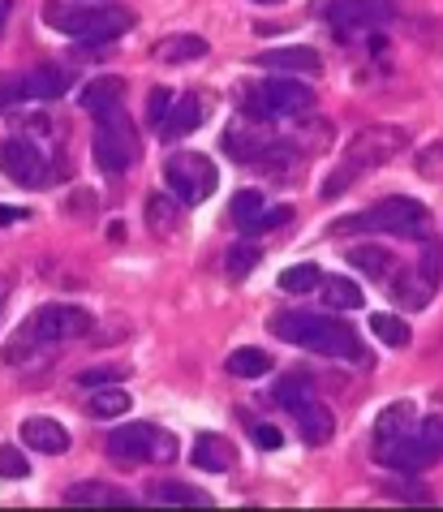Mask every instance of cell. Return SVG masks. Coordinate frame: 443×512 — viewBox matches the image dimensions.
<instances>
[{
  "mask_svg": "<svg viewBox=\"0 0 443 512\" xmlns=\"http://www.w3.org/2000/svg\"><path fill=\"white\" fill-rule=\"evenodd\" d=\"M259 211H263V194L259 190H241L233 198V220L241 224V229H250V224L259 220Z\"/></svg>",
  "mask_w": 443,
  "mask_h": 512,
  "instance_id": "obj_33",
  "label": "cell"
},
{
  "mask_svg": "<svg viewBox=\"0 0 443 512\" xmlns=\"http://www.w3.org/2000/svg\"><path fill=\"white\" fill-rule=\"evenodd\" d=\"M31 211L26 207H0V224H13V220H26Z\"/></svg>",
  "mask_w": 443,
  "mask_h": 512,
  "instance_id": "obj_42",
  "label": "cell"
},
{
  "mask_svg": "<svg viewBox=\"0 0 443 512\" xmlns=\"http://www.w3.org/2000/svg\"><path fill=\"white\" fill-rule=\"evenodd\" d=\"M26 474H31V461H26V452L0 444V478H26Z\"/></svg>",
  "mask_w": 443,
  "mask_h": 512,
  "instance_id": "obj_34",
  "label": "cell"
},
{
  "mask_svg": "<svg viewBox=\"0 0 443 512\" xmlns=\"http://www.w3.org/2000/svg\"><path fill=\"white\" fill-rule=\"evenodd\" d=\"M22 87H26V99H61L69 91V74L56 65H39L31 74H22Z\"/></svg>",
  "mask_w": 443,
  "mask_h": 512,
  "instance_id": "obj_20",
  "label": "cell"
},
{
  "mask_svg": "<svg viewBox=\"0 0 443 512\" xmlns=\"http://www.w3.org/2000/svg\"><path fill=\"white\" fill-rule=\"evenodd\" d=\"M91 5H117V0H91Z\"/></svg>",
  "mask_w": 443,
  "mask_h": 512,
  "instance_id": "obj_44",
  "label": "cell"
},
{
  "mask_svg": "<svg viewBox=\"0 0 443 512\" xmlns=\"http://www.w3.org/2000/svg\"><path fill=\"white\" fill-rule=\"evenodd\" d=\"M44 22L52 31H61L78 44H108L130 31V13L117 5H78V0H48L44 5Z\"/></svg>",
  "mask_w": 443,
  "mask_h": 512,
  "instance_id": "obj_2",
  "label": "cell"
},
{
  "mask_svg": "<svg viewBox=\"0 0 443 512\" xmlns=\"http://www.w3.org/2000/svg\"><path fill=\"white\" fill-rule=\"evenodd\" d=\"M323 297H327V306L332 310H357L362 306V289H357L353 280H345V276H327L323 280Z\"/></svg>",
  "mask_w": 443,
  "mask_h": 512,
  "instance_id": "obj_29",
  "label": "cell"
},
{
  "mask_svg": "<svg viewBox=\"0 0 443 512\" xmlns=\"http://www.w3.org/2000/svg\"><path fill=\"white\" fill-rule=\"evenodd\" d=\"M65 504H95V508L121 504V508H130L134 495H125V491H117V487H104V482H78V487L65 491Z\"/></svg>",
  "mask_w": 443,
  "mask_h": 512,
  "instance_id": "obj_21",
  "label": "cell"
},
{
  "mask_svg": "<svg viewBox=\"0 0 443 512\" xmlns=\"http://www.w3.org/2000/svg\"><path fill=\"white\" fill-rule=\"evenodd\" d=\"M117 375H121L117 366H104V371H82L78 383H82V388H104V383H108V379H117Z\"/></svg>",
  "mask_w": 443,
  "mask_h": 512,
  "instance_id": "obj_39",
  "label": "cell"
},
{
  "mask_svg": "<svg viewBox=\"0 0 443 512\" xmlns=\"http://www.w3.org/2000/svg\"><path fill=\"white\" fill-rule=\"evenodd\" d=\"M349 263L353 267H362V272H370V276H388L392 267H396V259H392V250H383V246H353L349 250Z\"/></svg>",
  "mask_w": 443,
  "mask_h": 512,
  "instance_id": "obj_26",
  "label": "cell"
},
{
  "mask_svg": "<svg viewBox=\"0 0 443 512\" xmlns=\"http://www.w3.org/2000/svg\"><path fill=\"white\" fill-rule=\"evenodd\" d=\"M91 151H95V164L104 168V173L121 177L125 168L134 164V155H138V138L130 130V121H125L121 112H108L104 125L95 130V147Z\"/></svg>",
  "mask_w": 443,
  "mask_h": 512,
  "instance_id": "obj_9",
  "label": "cell"
},
{
  "mask_svg": "<svg viewBox=\"0 0 443 512\" xmlns=\"http://www.w3.org/2000/svg\"><path fill=\"white\" fill-rule=\"evenodd\" d=\"M323 284V272L314 263H293V267H284L280 272V289L284 293H310V289H319Z\"/></svg>",
  "mask_w": 443,
  "mask_h": 512,
  "instance_id": "obj_30",
  "label": "cell"
},
{
  "mask_svg": "<svg viewBox=\"0 0 443 512\" xmlns=\"http://www.w3.org/2000/svg\"><path fill=\"white\" fill-rule=\"evenodd\" d=\"M121 414H130V396L121 388H104L91 396V418H121Z\"/></svg>",
  "mask_w": 443,
  "mask_h": 512,
  "instance_id": "obj_31",
  "label": "cell"
},
{
  "mask_svg": "<svg viewBox=\"0 0 443 512\" xmlns=\"http://www.w3.org/2000/svg\"><path fill=\"white\" fill-rule=\"evenodd\" d=\"M431 224V211H426L418 198H405V194H392L375 203L362 216H349V220H336L332 233H392V237H413V233H426Z\"/></svg>",
  "mask_w": 443,
  "mask_h": 512,
  "instance_id": "obj_3",
  "label": "cell"
},
{
  "mask_svg": "<svg viewBox=\"0 0 443 512\" xmlns=\"http://www.w3.org/2000/svg\"><path fill=\"white\" fill-rule=\"evenodd\" d=\"M224 151L233 155V160H259V155L267 151V138L241 130V125H233V130L224 134Z\"/></svg>",
  "mask_w": 443,
  "mask_h": 512,
  "instance_id": "obj_28",
  "label": "cell"
},
{
  "mask_svg": "<svg viewBox=\"0 0 443 512\" xmlns=\"http://www.w3.org/2000/svg\"><path fill=\"white\" fill-rule=\"evenodd\" d=\"M392 297L400 310H422L435 297V280H426L422 272H405V280L392 284Z\"/></svg>",
  "mask_w": 443,
  "mask_h": 512,
  "instance_id": "obj_22",
  "label": "cell"
},
{
  "mask_svg": "<svg viewBox=\"0 0 443 512\" xmlns=\"http://www.w3.org/2000/svg\"><path fill=\"white\" fill-rule=\"evenodd\" d=\"M254 65L263 69H284V74H319L323 61L314 48H271V52H259Z\"/></svg>",
  "mask_w": 443,
  "mask_h": 512,
  "instance_id": "obj_14",
  "label": "cell"
},
{
  "mask_svg": "<svg viewBox=\"0 0 443 512\" xmlns=\"http://www.w3.org/2000/svg\"><path fill=\"white\" fill-rule=\"evenodd\" d=\"M254 439H259V448H267V452H276L284 444V435L276 431V426H254Z\"/></svg>",
  "mask_w": 443,
  "mask_h": 512,
  "instance_id": "obj_41",
  "label": "cell"
},
{
  "mask_svg": "<svg viewBox=\"0 0 443 512\" xmlns=\"http://www.w3.org/2000/svg\"><path fill=\"white\" fill-rule=\"evenodd\" d=\"M0 168L9 173V181L18 186H48V160L31 138H5L0 142Z\"/></svg>",
  "mask_w": 443,
  "mask_h": 512,
  "instance_id": "obj_12",
  "label": "cell"
},
{
  "mask_svg": "<svg viewBox=\"0 0 443 512\" xmlns=\"http://www.w3.org/2000/svg\"><path fill=\"white\" fill-rule=\"evenodd\" d=\"M22 444L35 448V452H48V457H61V452L69 448V431L52 418H26L22 422Z\"/></svg>",
  "mask_w": 443,
  "mask_h": 512,
  "instance_id": "obj_13",
  "label": "cell"
},
{
  "mask_svg": "<svg viewBox=\"0 0 443 512\" xmlns=\"http://www.w3.org/2000/svg\"><path fill=\"white\" fill-rule=\"evenodd\" d=\"M370 332H375L379 345L388 349H405L409 345V323L400 315H370Z\"/></svg>",
  "mask_w": 443,
  "mask_h": 512,
  "instance_id": "obj_27",
  "label": "cell"
},
{
  "mask_svg": "<svg viewBox=\"0 0 443 512\" xmlns=\"http://www.w3.org/2000/svg\"><path fill=\"white\" fill-rule=\"evenodd\" d=\"M293 418H297V431H302L306 444H327V439H332V431H336L332 409H323V405H314V401L297 405Z\"/></svg>",
  "mask_w": 443,
  "mask_h": 512,
  "instance_id": "obj_17",
  "label": "cell"
},
{
  "mask_svg": "<svg viewBox=\"0 0 443 512\" xmlns=\"http://www.w3.org/2000/svg\"><path fill=\"white\" fill-rule=\"evenodd\" d=\"M228 276H250L254 272V267H259V250H254V246H233V250H228Z\"/></svg>",
  "mask_w": 443,
  "mask_h": 512,
  "instance_id": "obj_35",
  "label": "cell"
},
{
  "mask_svg": "<svg viewBox=\"0 0 443 512\" xmlns=\"http://www.w3.org/2000/svg\"><path fill=\"white\" fill-rule=\"evenodd\" d=\"M108 452L125 465L138 461H177V435L160 431L151 422H125L108 435Z\"/></svg>",
  "mask_w": 443,
  "mask_h": 512,
  "instance_id": "obj_7",
  "label": "cell"
},
{
  "mask_svg": "<svg viewBox=\"0 0 443 512\" xmlns=\"http://www.w3.org/2000/svg\"><path fill=\"white\" fill-rule=\"evenodd\" d=\"M302 401H310V379H302V375H289V379H280L276 383V405H284L293 414Z\"/></svg>",
  "mask_w": 443,
  "mask_h": 512,
  "instance_id": "obj_32",
  "label": "cell"
},
{
  "mask_svg": "<svg viewBox=\"0 0 443 512\" xmlns=\"http://www.w3.org/2000/svg\"><path fill=\"white\" fill-rule=\"evenodd\" d=\"M5 13H9V0H0V22H5Z\"/></svg>",
  "mask_w": 443,
  "mask_h": 512,
  "instance_id": "obj_43",
  "label": "cell"
},
{
  "mask_svg": "<svg viewBox=\"0 0 443 512\" xmlns=\"http://www.w3.org/2000/svg\"><path fill=\"white\" fill-rule=\"evenodd\" d=\"M375 461L388 469H426V465L443 461V418L439 414L418 418V426H413L409 435L392 439V444H379Z\"/></svg>",
  "mask_w": 443,
  "mask_h": 512,
  "instance_id": "obj_4",
  "label": "cell"
},
{
  "mask_svg": "<svg viewBox=\"0 0 443 512\" xmlns=\"http://www.w3.org/2000/svg\"><path fill=\"white\" fill-rule=\"evenodd\" d=\"M413 426H418V409H413L409 401L388 405L379 414V422H375V448L379 444H392V439H400V435H409Z\"/></svg>",
  "mask_w": 443,
  "mask_h": 512,
  "instance_id": "obj_18",
  "label": "cell"
},
{
  "mask_svg": "<svg viewBox=\"0 0 443 512\" xmlns=\"http://www.w3.org/2000/svg\"><path fill=\"white\" fill-rule=\"evenodd\" d=\"M147 216H151V224H155L160 233H173V229H177V211H173V203H168V198H160V194H155L151 203H147Z\"/></svg>",
  "mask_w": 443,
  "mask_h": 512,
  "instance_id": "obj_36",
  "label": "cell"
},
{
  "mask_svg": "<svg viewBox=\"0 0 443 512\" xmlns=\"http://www.w3.org/2000/svg\"><path fill=\"white\" fill-rule=\"evenodd\" d=\"M164 181H168V190H173L181 203H203V198L216 194L220 173H216V164H211L207 155L173 151L168 155V164H164Z\"/></svg>",
  "mask_w": 443,
  "mask_h": 512,
  "instance_id": "obj_8",
  "label": "cell"
},
{
  "mask_svg": "<svg viewBox=\"0 0 443 512\" xmlns=\"http://www.w3.org/2000/svg\"><path fill=\"white\" fill-rule=\"evenodd\" d=\"M405 147H409V134L396 130V125H383V130H362L345 147V168H349V173H357V168L388 164L392 155H400Z\"/></svg>",
  "mask_w": 443,
  "mask_h": 512,
  "instance_id": "obj_11",
  "label": "cell"
},
{
  "mask_svg": "<svg viewBox=\"0 0 443 512\" xmlns=\"http://www.w3.org/2000/svg\"><path fill=\"white\" fill-rule=\"evenodd\" d=\"M190 461H194V469H203V474H224V469H233V444H228L224 435H198Z\"/></svg>",
  "mask_w": 443,
  "mask_h": 512,
  "instance_id": "obj_15",
  "label": "cell"
},
{
  "mask_svg": "<svg viewBox=\"0 0 443 512\" xmlns=\"http://www.w3.org/2000/svg\"><path fill=\"white\" fill-rule=\"evenodd\" d=\"M125 99V82L121 78H95L87 91H82V108L95 112V117H108V112H121Z\"/></svg>",
  "mask_w": 443,
  "mask_h": 512,
  "instance_id": "obj_19",
  "label": "cell"
},
{
  "mask_svg": "<svg viewBox=\"0 0 443 512\" xmlns=\"http://www.w3.org/2000/svg\"><path fill=\"white\" fill-rule=\"evenodd\" d=\"M155 56H160V61H173V65L198 61V56H207V39L203 35H173V39H164V44L155 48Z\"/></svg>",
  "mask_w": 443,
  "mask_h": 512,
  "instance_id": "obj_24",
  "label": "cell"
},
{
  "mask_svg": "<svg viewBox=\"0 0 443 512\" xmlns=\"http://www.w3.org/2000/svg\"><path fill=\"white\" fill-rule=\"evenodd\" d=\"M203 117H207V104H203V99H198V95H181V99H173V108H168V117H164L160 130H164L168 138H181V134L198 130V125H203Z\"/></svg>",
  "mask_w": 443,
  "mask_h": 512,
  "instance_id": "obj_16",
  "label": "cell"
},
{
  "mask_svg": "<svg viewBox=\"0 0 443 512\" xmlns=\"http://www.w3.org/2000/svg\"><path fill=\"white\" fill-rule=\"evenodd\" d=\"M241 108L250 117H263V121H280V117H302L306 108H314V95L310 87L293 78H267V82H250L241 91Z\"/></svg>",
  "mask_w": 443,
  "mask_h": 512,
  "instance_id": "obj_5",
  "label": "cell"
},
{
  "mask_svg": "<svg viewBox=\"0 0 443 512\" xmlns=\"http://www.w3.org/2000/svg\"><path fill=\"white\" fill-rule=\"evenodd\" d=\"M168 108H173V91L155 87V91H151V104H147V117H151L155 125H164V117H168Z\"/></svg>",
  "mask_w": 443,
  "mask_h": 512,
  "instance_id": "obj_38",
  "label": "cell"
},
{
  "mask_svg": "<svg viewBox=\"0 0 443 512\" xmlns=\"http://www.w3.org/2000/svg\"><path fill=\"white\" fill-rule=\"evenodd\" d=\"M26 99V87L18 74H0V112H9L13 104H22Z\"/></svg>",
  "mask_w": 443,
  "mask_h": 512,
  "instance_id": "obj_37",
  "label": "cell"
},
{
  "mask_svg": "<svg viewBox=\"0 0 443 512\" xmlns=\"http://www.w3.org/2000/svg\"><path fill=\"white\" fill-rule=\"evenodd\" d=\"M224 371L233 375V379H263L271 371V358H267L263 349H237V353H228Z\"/></svg>",
  "mask_w": 443,
  "mask_h": 512,
  "instance_id": "obj_23",
  "label": "cell"
},
{
  "mask_svg": "<svg viewBox=\"0 0 443 512\" xmlns=\"http://www.w3.org/2000/svg\"><path fill=\"white\" fill-rule=\"evenodd\" d=\"M254 5H280V0H254Z\"/></svg>",
  "mask_w": 443,
  "mask_h": 512,
  "instance_id": "obj_45",
  "label": "cell"
},
{
  "mask_svg": "<svg viewBox=\"0 0 443 512\" xmlns=\"http://www.w3.org/2000/svg\"><path fill=\"white\" fill-rule=\"evenodd\" d=\"M289 216H293L289 207H276V211H259V220H254L250 229H276V224H284Z\"/></svg>",
  "mask_w": 443,
  "mask_h": 512,
  "instance_id": "obj_40",
  "label": "cell"
},
{
  "mask_svg": "<svg viewBox=\"0 0 443 512\" xmlns=\"http://www.w3.org/2000/svg\"><path fill=\"white\" fill-rule=\"evenodd\" d=\"M151 500H160V504H194V508H211V495H207V491L185 487V482H155V487H151Z\"/></svg>",
  "mask_w": 443,
  "mask_h": 512,
  "instance_id": "obj_25",
  "label": "cell"
},
{
  "mask_svg": "<svg viewBox=\"0 0 443 512\" xmlns=\"http://www.w3.org/2000/svg\"><path fill=\"white\" fill-rule=\"evenodd\" d=\"M91 332V315L87 310H78V306H44V310H35L31 319L22 323V332L13 336V345H9V362H18V353L26 340H39V345H56V340H74V336H87Z\"/></svg>",
  "mask_w": 443,
  "mask_h": 512,
  "instance_id": "obj_6",
  "label": "cell"
},
{
  "mask_svg": "<svg viewBox=\"0 0 443 512\" xmlns=\"http://www.w3.org/2000/svg\"><path fill=\"white\" fill-rule=\"evenodd\" d=\"M267 332L310 353H323V358H362V340L353 327L327 315H310V310H284V315L267 319Z\"/></svg>",
  "mask_w": 443,
  "mask_h": 512,
  "instance_id": "obj_1",
  "label": "cell"
},
{
  "mask_svg": "<svg viewBox=\"0 0 443 512\" xmlns=\"http://www.w3.org/2000/svg\"><path fill=\"white\" fill-rule=\"evenodd\" d=\"M319 13L327 22L345 35H357V31H370V26H383L392 22V0H319Z\"/></svg>",
  "mask_w": 443,
  "mask_h": 512,
  "instance_id": "obj_10",
  "label": "cell"
}]
</instances>
